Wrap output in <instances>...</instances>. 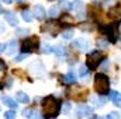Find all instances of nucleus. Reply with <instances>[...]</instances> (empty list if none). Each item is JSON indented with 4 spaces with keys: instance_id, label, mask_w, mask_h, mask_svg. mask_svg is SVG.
Instances as JSON below:
<instances>
[{
    "instance_id": "obj_41",
    "label": "nucleus",
    "mask_w": 121,
    "mask_h": 119,
    "mask_svg": "<svg viewBox=\"0 0 121 119\" xmlns=\"http://www.w3.org/2000/svg\"><path fill=\"white\" fill-rule=\"evenodd\" d=\"M120 31H121V24H120Z\"/></svg>"
},
{
    "instance_id": "obj_16",
    "label": "nucleus",
    "mask_w": 121,
    "mask_h": 119,
    "mask_svg": "<svg viewBox=\"0 0 121 119\" xmlns=\"http://www.w3.org/2000/svg\"><path fill=\"white\" fill-rule=\"evenodd\" d=\"M83 7H85V4H83V1H80V0H75V1L70 4V10H73V11H76V13L83 11Z\"/></svg>"
},
{
    "instance_id": "obj_23",
    "label": "nucleus",
    "mask_w": 121,
    "mask_h": 119,
    "mask_svg": "<svg viewBox=\"0 0 121 119\" xmlns=\"http://www.w3.org/2000/svg\"><path fill=\"white\" fill-rule=\"evenodd\" d=\"M60 21H62V24H72L75 20H73L70 16H68V14H63V16H62V18H60Z\"/></svg>"
},
{
    "instance_id": "obj_19",
    "label": "nucleus",
    "mask_w": 121,
    "mask_h": 119,
    "mask_svg": "<svg viewBox=\"0 0 121 119\" xmlns=\"http://www.w3.org/2000/svg\"><path fill=\"white\" fill-rule=\"evenodd\" d=\"M21 17H23V20H24V21L30 23V21H32V17H34V14L31 13L30 10H23V13H21Z\"/></svg>"
},
{
    "instance_id": "obj_26",
    "label": "nucleus",
    "mask_w": 121,
    "mask_h": 119,
    "mask_svg": "<svg viewBox=\"0 0 121 119\" xmlns=\"http://www.w3.org/2000/svg\"><path fill=\"white\" fill-rule=\"evenodd\" d=\"M62 36H63V39H72V36H73V31L72 30H66L62 32Z\"/></svg>"
},
{
    "instance_id": "obj_21",
    "label": "nucleus",
    "mask_w": 121,
    "mask_h": 119,
    "mask_svg": "<svg viewBox=\"0 0 121 119\" xmlns=\"http://www.w3.org/2000/svg\"><path fill=\"white\" fill-rule=\"evenodd\" d=\"M79 74H80V77H83V79H86L87 80V76H89V67L85 64V66H80V69H79Z\"/></svg>"
},
{
    "instance_id": "obj_12",
    "label": "nucleus",
    "mask_w": 121,
    "mask_h": 119,
    "mask_svg": "<svg viewBox=\"0 0 121 119\" xmlns=\"http://www.w3.org/2000/svg\"><path fill=\"white\" fill-rule=\"evenodd\" d=\"M106 102H107V98H106L104 95H101V97L93 95V97H91V104H93L94 107H97V108H101Z\"/></svg>"
},
{
    "instance_id": "obj_34",
    "label": "nucleus",
    "mask_w": 121,
    "mask_h": 119,
    "mask_svg": "<svg viewBox=\"0 0 121 119\" xmlns=\"http://www.w3.org/2000/svg\"><path fill=\"white\" fill-rule=\"evenodd\" d=\"M31 114H32V109H24V112H23V115H24L26 118H30Z\"/></svg>"
},
{
    "instance_id": "obj_36",
    "label": "nucleus",
    "mask_w": 121,
    "mask_h": 119,
    "mask_svg": "<svg viewBox=\"0 0 121 119\" xmlns=\"http://www.w3.org/2000/svg\"><path fill=\"white\" fill-rule=\"evenodd\" d=\"M0 70H6V64H4V62L0 59Z\"/></svg>"
},
{
    "instance_id": "obj_24",
    "label": "nucleus",
    "mask_w": 121,
    "mask_h": 119,
    "mask_svg": "<svg viewBox=\"0 0 121 119\" xmlns=\"http://www.w3.org/2000/svg\"><path fill=\"white\" fill-rule=\"evenodd\" d=\"M70 108H72L70 102H68V101H66V102H63V104H62V112H63L65 115H68V114L70 112Z\"/></svg>"
},
{
    "instance_id": "obj_39",
    "label": "nucleus",
    "mask_w": 121,
    "mask_h": 119,
    "mask_svg": "<svg viewBox=\"0 0 121 119\" xmlns=\"http://www.w3.org/2000/svg\"><path fill=\"white\" fill-rule=\"evenodd\" d=\"M1 13H3V8H1V6H0V14H1Z\"/></svg>"
},
{
    "instance_id": "obj_5",
    "label": "nucleus",
    "mask_w": 121,
    "mask_h": 119,
    "mask_svg": "<svg viewBox=\"0 0 121 119\" xmlns=\"http://www.w3.org/2000/svg\"><path fill=\"white\" fill-rule=\"evenodd\" d=\"M37 48H38V39H37L35 36L31 38V39H26V41L23 42V45H21V51H23V53L34 52V51H37Z\"/></svg>"
},
{
    "instance_id": "obj_17",
    "label": "nucleus",
    "mask_w": 121,
    "mask_h": 119,
    "mask_svg": "<svg viewBox=\"0 0 121 119\" xmlns=\"http://www.w3.org/2000/svg\"><path fill=\"white\" fill-rule=\"evenodd\" d=\"M62 81L65 84H73V83H76V77L73 73H66L65 76H62Z\"/></svg>"
},
{
    "instance_id": "obj_8",
    "label": "nucleus",
    "mask_w": 121,
    "mask_h": 119,
    "mask_svg": "<svg viewBox=\"0 0 121 119\" xmlns=\"http://www.w3.org/2000/svg\"><path fill=\"white\" fill-rule=\"evenodd\" d=\"M72 95L75 97V99L82 101V99H85V98H86V95H87V90H85L83 87H78L76 90H73V91H72Z\"/></svg>"
},
{
    "instance_id": "obj_25",
    "label": "nucleus",
    "mask_w": 121,
    "mask_h": 119,
    "mask_svg": "<svg viewBox=\"0 0 121 119\" xmlns=\"http://www.w3.org/2000/svg\"><path fill=\"white\" fill-rule=\"evenodd\" d=\"M106 119H121V115H120V112H117V111H111L106 116Z\"/></svg>"
},
{
    "instance_id": "obj_31",
    "label": "nucleus",
    "mask_w": 121,
    "mask_h": 119,
    "mask_svg": "<svg viewBox=\"0 0 121 119\" xmlns=\"http://www.w3.org/2000/svg\"><path fill=\"white\" fill-rule=\"evenodd\" d=\"M39 118H41L39 112H38V111H32V114H31V116L28 119H39Z\"/></svg>"
},
{
    "instance_id": "obj_28",
    "label": "nucleus",
    "mask_w": 121,
    "mask_h": 119,
    "mask_svg": "<svg viewBox=\"0 0 121 119\" xmlns=\"http://www.w3.org/2000/svg\"><path fill=\"white\" fill-rule=\"evenodd\" d=\"M59 6L62 7V8H65V10H70V4H69V1H68V0H60Z\"/></svg>"
},
{
    "instance_id": "obj_35",
    "label": "nucleus",
    "mask_w": 121,
    "mask_h": 119,
    "mask_svg": "<svg viewBox=\"0 0 121 119\" xmlns=\"http://www.w3.org/2000/svg\"><path fill=\"white\" fill-rule=\"evenodd\" d=\"M26 58H27V55H26V53H23V55H20V56H16L14 60H16V62H21V60L26 59Z\"/></svg>"
},
{
    "instance_id": "obj_33",
    "label": "nucleus",
    "mask_w": 121,
    "mask_h": 119,
    "mask_svg": "<svg viewBox=\"0 0 121 119\" xmlns=\"http://www.w3.org/2000/svg\"><path fill=\"white\" fill-rule=\"evenodd\" d=\"M27 32H28L27 30H23V28H18V30H17V35H18V36H24V35H27Z\"/></svg>"
},
{
    "instance_id": "obj_32",
    "label": "nucleus",
    "mask_w": 121,
    "mask_h": 119,
    "mask_svg": "<svg viewBox=\"0 0 121 119\" xmlns=\"http://www.w3.org/2000/svg\"><path fill=\"white\" fill-rule=\"evenodd\" d=\"M97 44H99V46H100V48H106V46L108 45V41H104V39H100V41H99Z\"/></svg>"
},
{
    "instance_id": "obj_37",
    "label": "nucleus",
    "mask_w": 121,
    "mask_h": 119,
    "mask_svg": "<svg viewBox=\"0 0 121 119\" xmlns=\"http://www.w3.org/2000/svg\"><path fill=\"white\" fill-rule=\"evenodd\" d=\"M3 1H4V3H6V4H10V3H11V1H13V0H3Z\"/></svg>"
},
{
    "instance_id": "obj_18",
    "label": "nucleus",
    "mask_w": 121,
    "mask_h": 119,
    "mask_svg": "<svg viewBox=\"0 0 121 119\" xmlns=\"http://www.w3.org/2000/svg\"><path fill=\"white\" fill-rule=\"evenodd\" d=\"M16 97H17L18 102H21V104H27V102H30V97H28L26 92H23V91H18Z\"/></svg>"
},
{
    "instance_id": "obj_2",
    "label": "nucleus",
    "mask_w": 121,
    "mask_h": 119,
    "mask_svg": "<svg viewBox=\"0 0 121 119\" xmlns=\"http://www.w3.org/2000/svg\"><path fill=\"white\" fill-rule=\"evenodd\" d=\"M94 90L99 95H106L110 91V80L104 73H97L94 76Z\"/></svg>"
},
{
    "instance_id": "obj_6",
    "label": "nucleus",
    "mask_w": 121,
    "mask_h": 119,
    "mask_svg": "<svg viewBox=\"0 0 121 119\" xmlns=\"http://www.w3.org/2000/svg\"><path fill=\"white\" fill-rule=\"evenodd\" d=\"M91 114H93L91 108L87 107L86 104H82V105H79V107L76 108V115L80 116V118H90Z\"/></svg>"
},
{
    "instance_id": "obj_29",
    "label": "nucleus",
    "mask_w": 121,
    "mask_h": 119,
    "mask_svg": "<svg viewBox=\"0 0 121 119\" xmlns=\"http://www.w3.org/2000/svg\"><path fill=\"white\" fill-rule=\"evenodd\" d=\"M41 51H42L44 53H52V46H49V45L44 44V45H42V48H41Z\"/></svg>"
},
{
    "instance_id": "obj_13",
    "label": "nucleus",
    "mask_w": 121,
    "mask_h": 119,
    "mask_svg": "<svg viewBox=\"0 0 121 119\" xmlns=\"http://www.w3.org/2000/svg\"><path fill=\"white\" fill-rule=\"evenodd\" d=\"M0 99H1V102L4 104V105H7L9 108H11V109H16L17 108V101H14V99H11L10 97H7V95H1L0 97Z\"/></svg>"
},
{
    "instance_id": "obj_1",
    "label": "nucleus",
    "mask_w": 121,
    "mask_h": 119,
    "mask_svg": "<svg viewBox=\"0 0 121 119\" xmlns=\"http://www.w3.org/2000/svg\"><path fill=\"white\" fill-rule=\"evenodd\" d=\"M60 101L55 97H47L42 101V115L45 119L56 118L60 111Z\"/></svg>"
},
{
    "instance_id": "obj_22",
    "label": "nucleus",
    "mask_w": 121,
    "mask_h": 119,
    "mask_svg": "<svg viewBox=\"0 0 121 119\" xmlns=\"http://www.w3.org/2000/svg\"><path fill=\"white\" fill-rule=\"evenodd\" d=\"M100 69H101V71H106V70L110 69V62H108V59H103L101 60V63H100Z\"/></svg>"
},
{
    "instance_id": "obj_10",
    "label": "nucleus",
    "mask_w": 121,
    "mask_h": 119,
    "mask_svg": "<svg viewBox=\"0 0 121 119\" xmlns=\"http://www.w3.org/2000/svg\"><path fill=\"white\" fill-rule=\"evenodd\" d=\"M32 14H34L35 18H38V20H44V18H45V8H44L41 4H37V6H34Z\"/></svg>"
},
{
    "instance_id": "obj_4",
    "label": "nucleus",
    "mask_w": 121,
    "mask_h": 119,
    "mask_svg": "<svg viewBox=\"0 0 121 119\" xmlns=\"http://www.w3.org/2000/svg\"><path fill=\"white\" fill-rule=\"evenodd\" d=\"M101 60H103V53L101 52H91L87 55V58H86V66L89 67V69H96L100 63H101Z\"/></svg>"
},
{
    "instance_id": "obj_30",
    "label": "nucleus",
    "mask_w": 121,
    "mask_h": 119,
    "mask_svg": "<svg viewBox=\"0 0 121 119\" xmlns=\"http://www.w3.org/2000/svg\"><path fill=\"white\" fill-rule=\"evenodd\" d=\"M4 118L6 119H16V112L14 111H7L4 114Z\"/></svg>"
},
{
    "instance_id": "obj_42",
    "label": "nucleus",
    "mask_w": 121,
    "mask_h": 119,
    "mask_svg": "<svg viewBox=\"0 0 121 119\" xmlns=\"http://www.w3.org/2000/svg\"><path fill=\"white\" fill-rule=\"evenodd\" d=\"M0 49H1V46H0Z\"/></svg>"
},
{
    "instance_id": "obj_7",
    "label": "nucleus",
    "mask_w": 121,
    "mask_h": 119,
    "mask_svg": "<svg viewBox=\"0 0 121 119\" xmlns=\"http://www.w3.org/2000/svg\"><path fill=\"white\" fill-rule=\"evenodd\" d=\"M72 48L79 49V51H86L89 48V41L85 39V38H78L72 42Z\"/></svg>"
},
{
    "instance_id": "obj_15",
    "label": "nucleus",
    "mask_w": 121,
    "mask_h": 119,
    "mask_svg": "<svg viewBox=\"0 0 121 119\" xmlns=\"http://www.w3.org/2000/svg\"><path fill=\"white\" fill-rule=\"evenodd\" d=\"M4 18H6V21H7L10 25H17V24H18V20H17L16 14L11 13V11H7V13L4 14Z\"/></svg>"
},
{
    "instance_id": "obj_3",
    "label": "nucleus",
    "mask_w": 121,
    "mask_h": 119,
    "mask_svg": "<svg viewBox=\"0 0 121 119\" xmlns=\"http://www.w3.org/2000/svg\"><path fill=\"white\" fill-rule=\"evenodd\" d=\"M99 30L101 34H104L107 36V39L110 42H116L117 41V25L110 24V25H100Z\"/></svg>"
},
{
    "instance_id": "obj_9",
    "label": "nucleus",
    "mask_w": 121,
    "mask_h": 119,
    "mask_svg": "<svg viewBox=\"0 0 121 119\" xmlns=\"http://www.w3.org/2000/svg\"><path fill=\"white\" fill-rule=\"evenodd\" d=\"M107 16H108V18H110V20H120V18H121V8H120V6L108 8Z\"/></svg>"
},
{
    "instance_id": "obj_11",
    "label": "nucleus",
    "mask_w": 121,
    "mask_h": 119,
    "mask_svg": "<svg viewBox=\"0 0 121 119\" xmlns=\"http://www.w3.org/2000/svg\"><path fill=\"white\" fill-rule=\"evenodd\" d=\"M108 95H110V99L113 101V104H114L116 107H121V94L118 91L110 90V91H108Z\"/></svg>"
},
{
    "instance_id": "obj_14",
    "label": "nucleus",
    "mask_w": 121,
    "mask_h": 119,
    "mask_svg": "<svg viewBox=\"0 0 121 119\" xmlns=\"http://www.w3.org/2000/svg\"><path fill=\"white\" fill-rule=\"evenodd\" d=\"M17 46H18L17 41H16V39H11V41L7 44V46H6V53H7V55H14L16 51H17Z\"/></svg>"
},
{
    "instance_id": "obj_38",
    "label": "nucleus",
    "mask_w": 121,
    "mask_h": 119,
    "mask_svg": "<svg viewBox=\"0 0 121 119\" xmlns=\"http://www.w3.org/2000/svg\"><path fill=\"white\" fill-rule=\"evenodd\" d=\"M96 119H106V118H103V116H97Z\"/></svg>"
},
{
    "instance_id": "obj_20",
    "label": "nucleus",
    "mask_w": 121,
    "mask_h": 119,
    "mask_svg": "<svg viewBox=\"0 0 121 119\" xmlns=\"http://www.w3.org/2000/svg\"><path fill=\"white\" fill-rule=\"evenodd\" d=\"M52 52H54L56 56H59V58H62V56L65 55V49H63V46H60V45L52 46Z\"/></svg>"
},
{
    "instance_id": "obj_40",
    "label": "nucleus",
    "mask_w": 121,
    "mask_h": 119,
    "mask_svg": "<svg viewBox=\"0 0 121 119\" xmlns=\"http://www.w3.org/2000/svg\"><path fill=\"white\" fill-rule=\"evenodd\" d=\"M17 1H18V3H21V1H24V0H17Z\"/></svg>"
},
{
    "instance_id": "obj_27",
    "label": "nucleus",
    "mask_w": 121,
    "mask_h": 119,
    "mask_svg": "<svg viewBox=\"0 0 121 119\" xmlns=\"http://www.w3.org/2000/svg\"><path fill=\"white\" fill-rule=\"evenodd\" d=\"M58 14H59V8H58V7H51V8H49V16H51V18L56 17Z\"/></svg>"
}]
</instances>
